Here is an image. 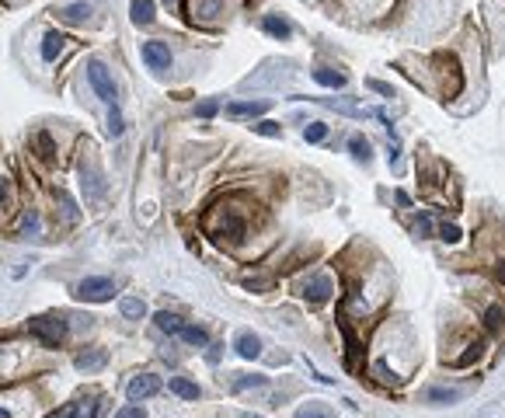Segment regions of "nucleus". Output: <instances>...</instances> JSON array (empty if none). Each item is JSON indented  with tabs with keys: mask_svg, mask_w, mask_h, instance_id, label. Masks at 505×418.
I'll list each match as a JSON object with an SVG mask.
<instances>
[{
	"mask_svg": "<svg viewBox=\"0 0 505 418\" xmlns=\"http://www.w3.org/2000/svg\"><path fill=\"white\" fill-rule=\"evenodd\" d=\"M143 60H147L150 70L164 74V70H171V49L164 42H143Z\"/></svg>",
	"mask_w": 505,
	"mask_h": 418,
	"instance_id": "423d86ee",
	"label": "nucleus"
},
{
	"mask_svg": "<svg viewBox=\"0 0 505 418\" xmlns=\"http://www.w3.org/2000/svg\"><path fill=\"white\" fill-rule=\"evenodd\" d=\"M98 408H101L98 397H80L74 404V418H98Z\"/></svg>",
	"mask_w": 505,
	"mask_h": 418,
	"instance_id": "aec40b11",
	"label": "nucleus"
},
{
	"mask_svg": "<svg viewBox=\"0 0 505 418\" xmlns=\"http://www.w3.org/2000/svg\"><path fill=\"white\" fill-rule=\"evenodd\" d=\"M157 390H160V377H153V373H140V377H133V380L126 384V397H129L133 404L153 397Z\"/></svg>",
	"mask_w": 505,
	"mask_h": 418,
	"instance_id": "39448f33",
	"label": "nucleus"
},
{
	"mask_svg": "<svg viewBox=\"0 0 505 418\" xmlns=\"http://www.w3.org/2000/svg\"><path fill=\"white\" fill-rule=\"evenodd\" d=\"M206 230L223 244V241H230V244H237L241 237H244V220L234 213V209H213V213L206 217Z\"/></svg>",
	"mask_w": 505,
	"mask_h": 418,
	"instance_id": "f257e3e1",
	"label": "nucleus"
},
{
	"mask_svg": "<svg viewBox=\"0 0 505 418\" xmlns=\"http://www.w3.org/2000/svg\"><path fill=\"white\" fill-rule=\"evenodd\" d=\"M80 178H84V185H87V199H98V195L105 192V185H101V171H98V168H91V164L84 168V164H80Z\"/></svg>",
	"mask_w": 505,
	"mask_h": 418,
	"instance_id": "2eb2a0df",
	"label": "nucleus"
},
{
	"mask_svg": "<svg viewBox=\"0 0 505 418\" xmlns=\"http://www.w3.org/2000/svg\"><path fill=\"white\" fill-rule=\"evenodd\" d=\"M11 202V182L4 178V175H0V209H4Z\"/></svg>",
	"mask_w": 505,
	"mask_h": 418,
	"instance_id": "f704fd0d",
	"label": "nucleus"
},
{
	"mask_svg": "<svg viewBox=\"0 0 505 418\" xmlns=\"http://www.w3.org/2000/svg\"><path fill=\"white\" fill-rule=\"evenodd\" d=\"M167 387H171L178 397H185V401H199V384H192L189 377H171V380H167Z\"/></svg>",
	"mask_w": 505,
	"mask_h": 418,
	"instance_id": "4468645a",
	"label": "nucleus"
},
{
	"mask_svg": "<svg viewBox=\"0 0 505 418\" xmlns=\"http://www.w3.org/2000/svg\"><path fill=\"white\" fill-rule=\"evenodd\" d=\"M116 418H147V411H143L140 404H129V408H122Z\"/></svg>",
	"mask_w": 505,
	"mask_h": 418,
	"instance_id": "72a5a7b5",
	"label": "nucleus"
},
{
	"mask_svg": "<svg viewBox=\"0 0 505 418\" xmlns=\"http://www.w3.org/2000/svg\"><path fill=\"white\" fill-rule=\"evenodd\" d=\"M314 80H317L321 87H345V74L331 70V67H317V70H314Z\"/></svg>",
	"mask_w": 505,
	"mask_h": 418,
	"instance_id": "dca6fc26",
	"label": "nucleus"
},
{
	"mask_svg": "<svg viewBox=\"0 0 505 418\" xmlns=\"http://www.w3.org/2000/svg\"><path fill=\"white\" fill-rule=\"evenodd\" d=\"M241 418H261V415H241Z\"/></svg>",
	"mask_w": 505,
	"mask_h": 418,
	"instance_id": "79ce46f5",
	"label": "nucleus"
},
{
	"mask_svg": "<svg viewBox=\"0 0 505 418\" xmlns=\"http://www.w3.org/2000/svg\"><path fill=\"white\" fill-rule=\"evenodd\" d=\"M324 136H327V126H324V122H310V126L303 129V140H307V143H321Z\"/></svg>",
	"mask_w": 505,
	"mask_h": 418,
	"instance_id": "bb28decb",
	"label": "nucleus"
},
{
	"mask_svg": "<svg viewBox=\"0 0 505 418\" xmlns=\"http://www.w3.org/2000/svg\"><path fill=\"white\" fill-rule=\"evenodd\" d=\"M331 293H334V283H331L327 276H310V279L303 283V296L314 300V303H324Z\"/></svg>",
	"mask_w": 505,
	"mask_h": 418,
	"instance_id": "6e6552de",
	"label": "nucleus"
},
{
	"mask_svg": "<svg viewBox=\"0 0 505 418\" xmlns=\"http://www.w3.org/2000/svg\"><path fill=\"white\" fill-rule=\"evenodd\" d=\"M484 324H488V331H498L502 324H505V310L495 303V307H488V314H484Z\"/></svg>",
	"mask_w": 505,
	"mask_h": 418,
	"instance_id": "393cba45",
	"label": "nucleus"
},
{
	"mask_svg": "<svg viewBox=\"0 0 505 418\" xmlns=\"http://www.w3.org/2000/svg\"><path fill=\"white\" fill-rule=\"evenodd\" d=\"M0 418H8V411H4V408H0Z\"/></svg>",
	"mask_w": 505,
	"mask_h": 418,
	"instance_id": "37998d69",
	"label": "nucleus"
},
{
	"mask_svg": "<svg viewBox=\"0 0 505 418\" xmlns=\"http://www.w3.org/2000/svg\"><path fill=\"white\" fill-rule=\"evenodd\" d=\"M49 418H74V404H63L60 411H52Z\"/></svg>",
	"mask_w": 505,
	"mask_h": 418,
	"instance_id": "58836bf2",
	"label": "nucleus"
},
{
	"mask_svg": "<svg viewBox=\"0 0 505 418\" xmlns=\"http://www.w3.org/2000/svg\"><path fill=\"white\" fill-rule=\"evenodd\" d=\"M28 230H32V234L39 230V217H35V213H28V220H25V234H28Z\"/></svg>",
	"mask_w": 505,
	"mask_h": 418,
	"instance_id": "ea45409f",
	"label": "nucleus"
},
{
	"mask_svg": "<svg viewBox=\"0 0 505 418\" xmlns=\"http://www.w3.org/2000/svg\"><path fill=\"white\" fill-rule=\"evenodd\" d=\"M297 418H331V411H327V404L310 401L307 408H300V411H297Z\"/></svg>",
	"mask_w": 505,
	"mask_h": 418,
	"instance_id": "b1692460",
	"label": "nucleus"
},
{
	"mask_svg": "<svg viewBox=\"0 0 505 418\" xmlns=\"http://www.w3.org/2000/svg\"><path fill=\"white\" fill-rule=\"evenodd\" d=\"M192 21H209L213 14H223V0H189Z\"/></svg>",
	"mask_w": 505,
	"mask_h": 418,
	"instance_id": "9d476101",
	"label": "nucleus"
},
{
	"mask_svg": "<svg viewBox=\"0 0 505 418\" xmlns=\"http://www.w3.org/2000/svg\"><path fill=\"white\" fill-rule=\"evenodd\" d=\"M255 129H258L261 136H279V122H258Z\"/></svg>",
	"mask_w": 505,
	"mask_h": 418,
	"instance_id": "e433bc0d",
	"label": "nucleus"
},
{
	"mask_svg": "<svg viewBox=\"0 0 505 418\" xmlns=\"http://www.w3.org/2000/svg\"><path fill=\"white\" fill-rule=\"evenodd\" d=\"M265 384V377H241L237 384H234V390H244V387H261Z\"/></svg>",
	"mask_w": 505,
	"mask_h": 418,
	"instance_id": "473e14b6",
	"label": "nucleus"
},
{
	"mask_svg": "<svg viewBox=\"0 0 505 418\" xmlns=\"http://www.w3.org/2000/svg\"><path fill=\"white\" fill-rule=\"evenodd\" d=\"M108 129H111V136H122V116H119V109L111 104V119H108Z\"/></svg>",
	"mask_w": 505,
	"mask_h": 418,
	"instance_id": "7c9ffc66",
	"label": "nucleus"
},
{
	"mask_svg": "<svg viewBox=\"0 0 505 418\" xmlns=\"http://www.w3.org/2000/svg\"><path fill=\"white\" fill-rule=\"evenodd\" d=\"M28 331H32L35 338H42V345L56 349V345L67 338V321H63V318H32V321H28Z\"/></svg>",
	"mask_w": 505,
	"mask_h": 418,
	"instance_id": "f03ea898",
	"label": "nucleus"
},
{
	"mask_svg": "<svg viewBox=\"0 0 505 418\" xmlns=\"http://www.w3.org/2000/svg\"><path fill=\"white\" fill-rule=\"evenodd\" d=\"M439 237H442L446 244H457V241H460V230H457L453 223H442V227H439Z\"/></svg>",
	"mask_w": 505,
	"mask_h": 418,
	"instance_id": "c756f323",
	"label": "nucleus"
},
{
	"mask_svg": "<svg viewBox=\"0 0 505 418\" xmlns=\"http://www.w3.org/2000/svg\"><path fill=\"white\" fill-rule=\"evenodd\" d=\"M349 150H352V157H356L359 164H369V157H373V153H369V140L352 136V140H349Z\"/></svg>",
	"mask_w": 505,
	"mask_h": 418,
	"instance_id": "4be33fe9",
	"label": "nucleus"
},
{
	"mask_svg": "<svg viewBox=\"0 0 505 418\" xmlns=\"http://www.w3.org/2000/svg\"><path fill=\"white\" fill-rule=\"evenodd\" d=\"M0 4H8V8H18V4H25V0H0Z\"/></svg>",
	"mask_w": 505,
	"mask_h": 418,
	"instance_id": "a19ab883",
	"label": "nucleus"
},
{
	"mask_svg": "<svg viewBox=\"0 0 505 418\" xmlns=\"http://www.w3.org/2000/svg\"><path fill=\"white\" fill-rule=\"evenodd\" d=\"M63 49H67V35L45 32V38H42V60H45V63H56V60L63 56Z\"/></svg>",
	"mask_w": 505,
	"mask_h": 418,
	"instance_id": "1a4fd4ad",
	"label": "nucleus"
},
{
	"mask_svg": "<svg viewBox=\"0 0 505 418\" xmlns=\"http://www.w3.org/2000/svg\"><path fill=\"white\" fill-rule=\"evenodd\" d=\"M129 11H133V21L136 25H150L153 21V0H133Z\"/></svg>",
	"mask_w": 505,
	"mask_h": 418,
	"instance_id": "6ab92c4d",
	"label": "nucleus"
},
{
	"mask_svg": "<svg viewBox=\"0 0 505 418\" xmlns=\"http://www.w3.org/2000/svg\"><path fill=\"white\" fill-rule=\"evenodd\" d=\"M369 87H373L376 94H387V98H394V91H390V84H383V80H369Z\"/></svg>",
	"mask_w": 505,
	"mask_h": 418,
	"instance_id": "4c0bfd02",
	"label": "nucleus"
},
{
	"mask_svg": "<svg viewBox=\"0 0 505 418\" xmlns=\"http://www.w3.org/2000/svg\"><path fill=\"white\" fill-rule=\"evenodd\" d=\"M119 310H122V318H129V321H140V318H147V303H143L140 296H126V300L119 303Z\"/></svg>",
	"mask_w": 505,
	"mask_h": 418,
	"instance_id": "f3484780",
	"label": "nucleus"
},
{
	"mask_svg": "<svg viewBox=\"0 0 505 418\" xmlns=\"http://www.w3.org/2000/svg\"><path fill=\"white\" fill-rule=\"evenodd\" d=\"M153 321H157V328H160V331H167V335H178V331L185 328V321L178 318V314H167V310H160Z\"/></svg>",
	"mask_w": 505,
	"mask_h": 418,
	"instance_id": "a211bd4d",
	"label": "nucleus"
},
{
	"mask_svg": "<svg viewBox=\"0 0 505 418\" xmlns=\"http://www.w3.org/2000/svg\"><path fill=\"white\" fill-rule=\"evenodd\" d=\"M261 28H265L268 35H275V38H290V25H286L283 18H275V14H268V18L261 21Z\"/></svg>",
	"mask_w": 505,
	"mask_h": 418,
	"instance_id": "412c9836",
	"label": "nucleus"
},
{
	"mask_svg": "<svg viewBox=\"0 0 505 418\" xmlns=\"http://www.w3.org/2000/svg\"><path fill=\"white\" fill-rule=\"evenodd\" d=\"M111 293H116V283L105 276H87L77 283V300H84V303H105V300H111Z\"/></svg>",
	"mask_w": 505,
	"mask_h": 418,
	"instance_id": "7ed1b4c3",
	"label": "nucleus"
},
{
	"mask_svg": "<svg viewBox=\"0 0 505 418\" xmlns=\"http://www.w3.org/2000/svg\"><path fill=\"white\" fill-rule=\"evenodd\" d=\"M74 362H77V370L94 373V370H101V366L108 362V352H105V349H87V352H80Z\"/></svg>",
	"mask_w": 505,
	"mask_h": 418,
	"instance_id": "9b49d317",
	"label": "nucleus"
},
{
	"mask_svg": "<svg viewBox=\"0 0 505 418\" xmlns=\"http://www.w3.org/2000/svg\"><path fill=\"white\" fill-rule=\"evenodd\" d=\"M415 234H418V237H429V234H432V220H429V217H418V223H415Z\"/></svg>",
	"mask_w": 505,
	"mask_h": 418,
	"instance_id": "c9c22d12",
	"label": "nucleus"
},
{
	"mask_svg": "<svg viewBox=\"0 0 505 418\" xmlns=\"http://www.w3.org/2000/svg\"><path fill=\"white\" fill-rule=\"evenodd\" d=\"M481 349H484V345H481V342H474V345H471V352H464V355L457 359V366H471V362L481 355Z\"/></svg>",
	"mask_w": 505,
	"mask_h": 418,
	"instance_id": "2f4dec72",
	"label": "nucleus"
},
{
	"mask_svg": "<svg viewBox=\"0 0 505 418\" xmlns=\"http://www.w3.org/2000/svg\"><path fill=\"white\" fill-rule=\"evenodd\" d=\"M216 112H219V101H213V98H209V101H199V109H195L199 119H213Z\"/></svg>",
	"mask_w": 505,
	"mask_h": 418,
	"instance_id": "c85d7f7f",
	"label": "nucleus"
},
{
	"mask_svg": "<svg viewBox=\"0 0 505 418\" xmlns=\"http://www.w3.org/2000/svg\"><path fill=\"white\" fill-rule=\"evenodd\" d=\"M35 143H39V150H42V157H45V161H52V157H56L52 136H49V133H39V136H35Z\"/></svg>",
	"mask_w": 505,
	"mask_h": 418,
	"instance_id": "cd10ccee",
	"label": "nucleus"
},
{
	"mask_svg": "<svg viewBox=\"0 0 505 418\" xmlns=\"http://www.w3.org/2000/svg\"><path fill=\"white\" fill-rule=\"evenodd\" d=\"M265 109H268V101H230L227 109V119H258V116H265Z\"/></svg>",
	"mask_w": 505,
	"mask_h": 418,
	"instance_id": "0eeeda50",
	"label": "nucleus"
},
{
	"mask_svg": "<svg viewBox=\"0 0 505 418\" xmlns=\"http://www.w3.org/2000/svg\"><path fill=\"white\" fill-rule=\"evenodd\" d=\"M425 401H446V404H453V401H460V390H442V387H432V390H425Z\"/></svg>",
	"mask_w": 505,
	"mask_h": 418,
	"instance_id": "a878e982",
	"label": "nucleus"
},
{
	"mask_svg": "<svg viewBox=\"0 0 505 418\" xmlns=\"http://www.w3.org/2000/svg\"><path fill=\"white\" fill-rule=\"evenodd\" d=\"M178 338H185L189 345H206V342H209V335H206L202 328H195V324H185V328L178 331Z\"/></svg>",
	"mask_w": 505,
	"mask_h": 418,
	"instance_id": "5701e85b",
	"label": "nucleus"
},
{
	"mask_svg": "<svg viewBox=\"0 0 505 418\" xmlns=\"http://www.w3.org/2000/svg\"><path fill=\"white\" fill-rule=\"evenodd\" d=\"M87 80H91V87L98 91V98H105L108 104H116V84H111V77H108V70H105V63H91L87 67Z\"/></svg>",
	"mask_w": 505,
	"mask_h": 418,
	"instance_id": "20e7f679",
	"label": "nucleus"
},
{
	"mask_svg": "<svg viewBox=\"0 0 505 418\" xmlns=\"http://www.w3.org/2000/svg\"><path fill=\"white\" fill-rule=\"evenodd\" d=\"M56 14H60V21H67V25H84L91 18V4H87V0H80V4H70V8L56 11Z\"/></svg>",
	"mask_w": 505,
	"mask_h": 418,
	"instance_id": "ddd939ff",
	"label": "nucleus"
},
{
	"mask_svg": "<svg viewBox=\"0 0 505 418\" xmlns=\"http://www.w3.org/2000/svg\"><path fill=\"white\" fill-rule=\"evenodd\" d=\"M234 349H237L241 359H258V355H261V342H258V335H251V331H241L237 342H234Z\"/></svg>",
	"mask_w": 505,
	"mask_h": 418,
	"instance_id": "f8f14e48",
	"label": "nucleus"
}]
</instances>
